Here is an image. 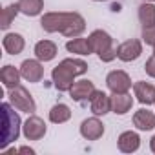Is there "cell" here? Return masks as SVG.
Instances as JSON below:
<instances>
[{
  "instance_id": "25",
  "label": "cell",
  "mask_w": 155,
  "mask_h": 155,
  "mask_svg": "<svg viewBox=\"0 0 155 155\" xmlns=\"http://www.w3.org/2000/svg\"><path fill=\"white\" fill-rule=\"evenodd\" d=\"M142 40L150 46L155 44V26H148V28H142Z\"/></svg>"
},
{
  "instance_id": "6",
  "label": "cell",
  "mask_w": 155,
  "mask_h": 155,
  "mask_svg": "<svg viewBox=\"0 0 155 155\" xmlns=\"http://www.w3.org/2000/svg\"><path fill=\"white\" fill-rule=\"evenodd\" d=\"M106 86L110 88L111 93H128L131 88V79L130 75L122 69H115L110 71L106 77Z\"/></svg>"
},
{
  "instance_id": "28",
  "label": "cell",
  "mask_w": 155,
  "mask_h": 155,
  "mask_svg": "<svg viewBox=\"0 0 155 155\" xmlns=\"http://www.w3.org/2000/svg\"><path fill=\"white\" fill-rule=\"evenodd\" d=\"M150 150L155 153V135H153V137H151V140H150Z\"/></svg>"
},
{
  "instance_id": "30",
  "label": "cell",
  "mask_w": 155,
  "mask_h": 155,
  "mask_svg": "<svg viewBox=\"0 0 155 155\" xmlns=\"http://www.w3.org/2000/svg\"><path fill=\"white\" fill-rule=\"evenodd\" d=\"M153 53H155V44H153Z\"/></svg>"
},
{
  "instance_id": "17",
  "label": "cell",
  "mask_w": 155,
  "mask_h": 155,
  "mask_svg": "<svg viewBox=\"0 0 155 155\" xmlns=\"http://www.w3.org/2000/svg\"><path fill=\"white\" fill-rule=\"evenodd\" d=\"M2 46H4L6 53H9V55H18V53L24 51L26 42H24V37H22L20 33H6L4 38H2Z\"/></svg>"
},
{
  "instance_id": "4",
  "label": "cell",
  "mask_w": 155,
  "mask_h": 155,
  "mask_svg": "<svg viewBox=\"0 0 155 155\" xmlns=\"http://www.w3.org/2000/svg\"><path fill=\"white\" fill-rule=\"evenodd\" d=\"M88 38H90L91 51L97 53L102 62H111V60L117 58V48L113 46V38H111L106 31L95 29Z\"/></svg>"
},
{
  "instance_id": "22",
  "label": "cell",
  "mask_w": 155,
  "mask_h": 155,
  "mask_svg": "<svg viewBox=\"0 0 155 155\" xmlns=\"http://www.w3.org/2000/svg\"><path fill=\"white\" fill-rule=\"evenodd\" d=\"M17 4L20 8V13H24L26 17H37L44 9V0H18Z\"/></svg>"
},
{
  "instance_id": "19",
  "label": "cell",
  "mask_w": 155,
  "mask_h": 155,
  "mask_svg": "<svg viewBox=\"0 0 155 155\" xmlns=\"http://www.w3.org/2000/svg\"><path fill=\"white\" fill-rule=\"evenodd\" d=\"M35 57L40 62H49L57 57V44L51 40H40L35 44Z\"/></svg>"
},
{
  "instance_id": "5",
  "label": "cell",
  "mask_w": 155,
  "mask_h": 155,
  "mask_svg": "<svg viewBox=\"0 0 155 155\" xmlns=\"http://www.w3.org/2000/svg\"><path fill=\"white\" fill-rule=\"evenodd\" d=\"M9 102H11L18 111H26V113L37 111V104H35L31 93H29L24 86H17V88L9 90Z\"/></svg>"
},
{
  "instance_id": "31",
  "label": "cell",
  "mask_w": 155,
  "mask_h": 155,
  "mask_svg": "<svg viewBox=\"0 0 155 155\" xmlns=\"http://www.w3.org/2000/svg\"><path fill=\"white\" fill-rule=\"evenodd\" d=\"M95 2H102V0H95Z\"/></svg>"
},
{
  "instance_id": "3",
  "label": "cell",
  "mask_w": 155,
  "mask_h": 155,
  "mask_svg": "<svg viewBox=\"0 0 155 155\" xmlns=\"http://www.w3.org/2000/svg\"><path fill=\"white\" fill-rule=\"evenodd\" d=\"M17 108L11 102L2 104V140H0V148L6 150L11 142H15L20 135V117L15 111Z\"/></svg>"
},
{
  "instance_id": "21",
  "label": "cell",
  "mask_w": 155,
  "mask_h": 155,
  "mask_svg": "<svg viewBox=\"0 0 155 155\" xmlns=\"http://www.w3.org/2000/svg\"><path fill=\"white\" fill-rule=\"evenodd\" d=\"M69 119H71V110H69V106H66V104H62V102L55 104V106L49 110V120H51L53 124H64V122H68Z\"/></svg>"
},
{
  "instance_id": "10",
  "label": "cell",
  "mask_w": 155,
  "mask_h": 155,
  "mask_svg": "<svg viewBox=\"0 0 155 155\" xmlns=\"http://www.w3.org/2000/svg\"><path fill=\"white\" fill-rule=\"evenodd\" d=\"M81 135L86 140H97L104 135V124L97 119V117H90L84 119L81 124Z\"/></svg>"
},
{
  "instance_id": "18",
  "label": "cell",
  "mask_w": 155,
  "mask_h": 155,
  "mask_svg": "<svg viewBox=\"0 0 155 155\" xmlns=\"http://www.w3.org/2000/svg\"><path fill=\"white\" fill-rule=\"evenodd\" d=\"M133 106V99L130 93H113L111 95V111L117 115H126Z\"/></svg>"
},
{
  "instance_id": "23",
  "label": "cell",
  "mask_w": 155,
  "mask_h": 155,
  "mask_svg": "<svg viewBox=\"0 0 155 155\" xmlns=\"http://www.w3.org/2000/svg\"><path fill=\"white\" fill-rule=\"evenodd\" d=\"M139 20H140L142 28L155 26V6H153V2H144L139 6Z\"/></svg>"
},
{
  "instance_id": "1",
  "label": "cell",
  "mask_w": 155,
  "mask_h": 155,
  "mask_svg": "<svg viewBox=\"0 0 155 155\" xmlns=\"http://www.w3.org/2000/svg\"><path fill=\"white\" fill-rule=\"evenodd\" d=\"M40 26L46 33H62L68 38H75L84 33L86 20L79 13H46L40 18Z\"/></svg>"
},
{
  "instance_id": "29",
  "label": "cell",
  "mask_w": 155,
  "mask_h": 155,
  "mask_svg": "<svg viewBox=\"0 0 155 155\" xmlns=\"http://www.w3.org/2000/svg\"><path fill=\"white\" fill-rule=\"evenodd\" d=\"M144 2H155V0H144Z\"/></svg>"
},
{
  "instance_id": "9",
  "label": "cell",
  "mask_w": 155,
  "mask_h": 155,
  "mask_svg": "<svg viewBox=\"0 0 155 155\" xmlns=\"http://www.w3.org/2000/svg\"><path fill=\"white\" fill-rule=\"evenodd\" d=\"M20 73H22V79L28 81V82H40L42 77H44V68L40 64V60H33V58H28L22 62L20 66Z\"/></svg>"
},
{
  "instance_id": "26",
  "label": "cell",
  "mask_w": 155,
  "mask_h": 155,
  "mask_svg": "<svg viewBox=\"0 0 155 155\" xmlns=\"http://www.w3.org/2000/svg\"><path fill=\"white\" fill-rule=\"evenodd\" d=\"M144 71L151 77V79H155V53L146 60V64H144Z\"/></svg>"
},
{
  "instance_id": "14",
  "label": "cell",
  "mask_w": 155,
  "mask_h": 155,
  "mask_svg": "<svg viewBox=\"0 0 155 155\" xmlns=\"http://www.w3.org/2000/svg\"><path fill=\"white\" fill-rule=\"evenodd\" d=\"M117 144H119V150L122 153H133L140 148V137L135 131H122L119 135Z\"/></svg>"
},
{
  "instance_id": "2",
  "label": "cell",
  "mask_w": 155,
  "mask_h": 155,
  "mask_svg": "<svg viewBox=\"0 0 155 155\" xmlns=\"http://www.w3.org/2000/svg\"><path fill=\"white\" fill-rule=\"evenodd\" d=\"M88 71V64L81 58H64L58 66L53 68L51 79L58 91H69L75 82V77L84 75Z\"/></svg>"
},
{
  "instance_id": "13",
  "label": "cell",
  "mask_w": 155,
  "mask_h": 155,
  "mask_svg": "<svg viewBox=\"0 0 155 155\" xmlns=\"http://www.w3.org/2000/svg\"><path fill=\"white\" fill-rule=\"evenodd\" d=\"M133 91H135V97L140 104H144V106L155 104V86H151L144 81H139L133 84Z\"/></svg>"
},
{
  "instance_id": "16",
  "label": "cell",
  "mask_w": 155,
  "mask_h": 155,
  "mask_svg": "<svg viewBox=\"0 0 155 155\" xmlns=\"http://www.w3.org/2000/svg\"><path fill=\"white\" fill-rule=\"evenodd\" d=\"M133 126L137 130H140V131L153 130L155 128V113L150 111V110H146V108L135 111V115H133Z\"/></svg>"
},
{
  "instance_id": "7",
  "label": "cell",
  "mask_w": 155,
  "mask_h": 155,
  "mask_svg": "<svg viewBox=\"0 0 155 155\" xmlns=\"http://www.w3.org/2000/svg\"><path fill=\"white\" fill-rule=\"evenodd\" d=\"M46 131H48L46 122L37 115H31L22 126V133H24V137L28 140H40L46 135Z\"/></svg>"
},
{
  "instance_id": "12",
  "label": "cell",
  "mask_w": 155,
  "mask_h": 155,
  "mask_svg": "<svg viewBox=\"0 0 155 155\" xmlns=\"http://www.w3.org/2000/svg\"><path fill=\"white\" fill-rule=\"evenodd\" d=\"M93 91H95V86L91 81H79V82H73V86L69 88V97L77 102H82V101H90Z\"/></svg>"
},
{
  "instance_id": "20",
  "label": "cell",
  "mask_w": 155,
  "mask_h": 155,
  "mask_svg": "<svg viewBox=\"0 0 155 155\" xmlns=\"http://www.w3.org/2000/svg\"><path fill=\"white\" fill-rule=\"evenodd\" d=\"M66 49L69 53H75V55H90V53H93L91 46H90V38H81V37H75L71 40H68Z\"/></svg>"
},
{
  "instance_id": "27",
  "label": "cell",
  "mask_w": 155,
  "mask_h": 155,
  "mask_svg": "<svg viewBox=\"0 0 155 155\" xmlns=\"http://www.w3.org/2000/svg\"><path fill=\"white\" fill-rule=\"evenodd\" d=\"M18 153H29V155H35V150L29 148V146H22V148H18Z\"/></svg>"
},
{
  "instance_id": "15",
  "label": "cell",
  "mask_w": 155,
  "mask_h": 155,
  "mask_svg": "<svg viewBox=\"0 0 155 155\" xmlns=\"http://www.w3.org/2000/svg\"><path fill=\"white\" fill-rule=\"evenodd\" d=\"M20 79H22L20 69H17L11 64H6L2 68V71H0V81H2L4 88H8V90H13V88L20 86Z\"/></svg>"
},
{
  "instance_id": "24",
  "label": "cell",
  "mask_w": 155,
  "mask_h": 155,
  "mask_svg": "<svg viewBox=\"0 0 155 155\" xmlns=\"http://www.w3.org/2000/svg\"><path fill=\"white\" fill-rule=\"evenodd\" d=\"M20 13V8H18V4H9L8 8H4V11H2V20H0V28H2L4 31L11 26V22L15 20V17Z\"/></svg>"
},
{
  "instance_id": "8",
  "label": "cell",
  "mask_w": 155,
  "mask_h": 155,
  "mask_svg": "<svg viewBox=\"0 0 155 155\" xmlns=\"http://www.w3.org/2000/svg\"><path fill=\"white\" fill-rule=\"evenodd\" d=\"M142 53V44L140 40L137 38H131V40H126L122 42L119 48H117V58L122 60V62H131V60H137Z\"/></svg>"
},
{
  "instance_id": "11",
  "label": "cell",
  "mask_w": 155,
  "mask_h": 155,
  "mask_svg": "<svg viewBox=\"0 0 155 155\" xmlns=\"http://www.w3.org/2000/svg\"><path fill=\"white\" fill-rule=\"evenodd\" d=\"M90 108L93 111V115H106L108 111H111V97L106 95L104 91L95 90L93 95L90 97Z\"/></svg>"
}]
</instances>
